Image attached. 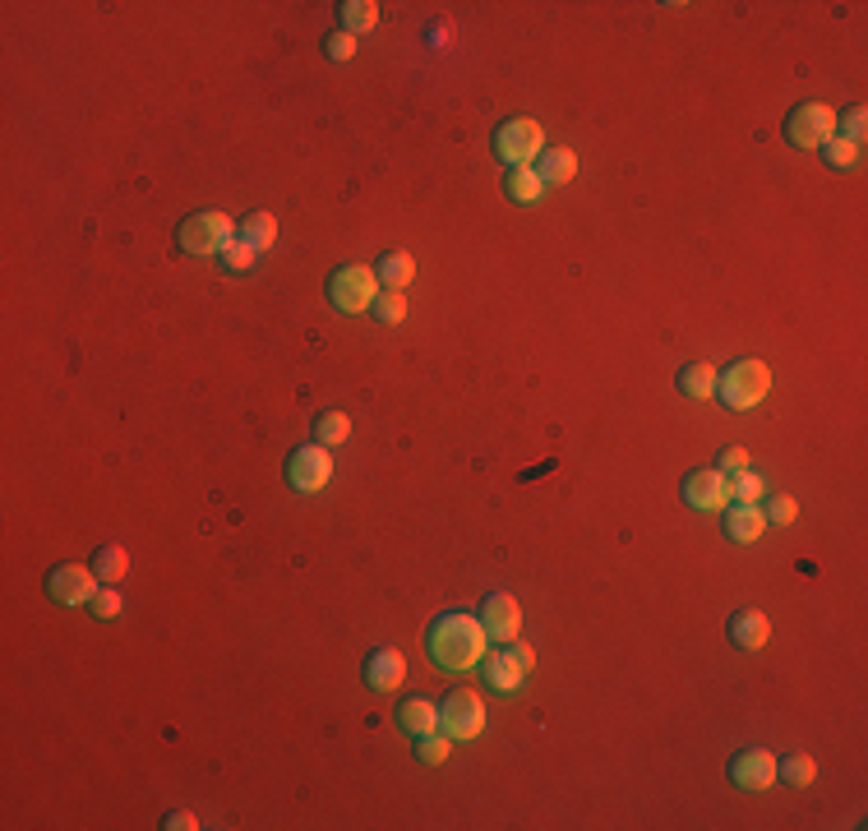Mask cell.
Returning a JSON list of instances; mask_svg holds the SVG:
<instances>
[{"mask_svg": "<svg viewBox=\"0 0 868 831\" xmlns=\"http://www.w3.org/2000/svg\"><path fill=\"white\" fill-rule=\"evenodd\" d=\"M485 647H490V638H485L481 619L462 615V610H448V615H439L430 624V633H425V651H430L434 665H444V670H471V665L485 661Z\"/></svg>", "mask_w": 868, "mask_h": 831, "instance_id": "6da1fadb", "label": "cell"}, {"mask_svg": "<svg viewBox=\"0 0 868 831\" xmlns=\"http://www.w3.org/2000/svg\"><path fill=\"white\" fill-rule=\"evenodd\" d=\"M231 241H236V222H231L222 208H204V213L185 217L181 227H176V245H181L185 254H194V259L222 254Z\"/></svg>", "mask_w": 868, "mask_h": 831, "instance_id": "7a4b0ae2", "label": "cell"}, {"mask_svg": "<svg viewBox=\"0 0 868 831\" xmlns=\"http://www.w3.org/2000/svg\"><path fill=\"white\" fill-rule=\"evenodd\" d=\"M767 393H772V370L762 361H735L725 374H716V398L735 411L758 407Z\"/></svg>", "mask_w": 868, "mask_h": 831, "instance_id": "3957f363", "label": "cell"}, {"mask_svg": "<svg viewBox=\"0 0 868 831\" xmlns=\"http://www.w3.org/2000/svg\"><path fill=\"white\" fill-rule=\"evenodd\" d=\"M328 301L338 305L342 314H361L379 301V273L370 264H342L338 273L328 277Z\"/></svg>", "mask_w": 868, "mask_h": 831, "instance_id": "277c9868", "label": "cell"}, {"mask_svg": "<svg viewBox=\"0 0 868 831\" xmlns=\"http://www.w3.org/2000/svg\"><path fill=\"white\" fill-rule=\"evenodd\" d=\"M545 153V130L531 116H513V121H499L495 130V157L508 171L513 167H531V157Z\"/></svg>", "mask_w": 868, "mask_h": 831, "instance_id": "5b68a950", "label": "cell"}, {"mask_svg": "<svg viewBox=\"0 0 868 831\" xmlns=\"http://www.w3.org/2000/svg\"><path fill=\"white\" fill-rule=\"evenodd\" d=\"M439 730H444L448 739H481L485 730V702L481 693H471V688H453L444 702H439Z\"/></svg>", "mask_w": 868, "mask_h": 831, "instance_id": "8992f818", "label": "cell"}, {"mask_svg": "<svg viewBox=\"0 0 868 831\" xmlns=\"http://www.w3.org/2000/svg\"><path fill=\"white\" fill-rule=\"evenodd\" d=\"M836 134V111L827 102H799L785 116V139L790 148H822Z\"/></svg>", "mask_w": 868, "mask_h": 831, "instance_id": "52a82bcc", "label": "cell"}, {"mask_svg": "<svg viewBox=\"0 0 868 831\" xmlns=\"http://www.w3.org/2000/svg\"><path fill=\"white\" fill-rule=\"evenodd\" d=\"M485 684L490 688H499V693H518L522 688V679H527V670L536 665V656H531V647L527 642H508V647H499L495 656H485Z\"/></svg>", "mask_w": 868, "mask_h": 831, "instance_id": "ba28073f", "label": "cell"}, {"mask_svg": "<svg viewBox=\"0 0 868 831\" xmlns=\"http://www.w3.org/2000/svg\"><path fill=\"white\" fill-rule=\"evenodd\" d=\"M328 481H333V458L324 444H305L287 458V485L296 494H319Z\"/></svg>", "mask_w": 868, "mask_h": 831, "instance_id": "9c48e42d", "label": "cell"}, {"mask_svg": "<svg viewBox=\"0 0 868 831\" xmlns=\"http://www.w3.org/2000/svg\"><path fill=\"white\" fill-rule=\"evenodd\" d=\"M47 596L56 605H88L97 596V573L84 564H56L47 573Z\"/></svg>", "mask_w": 868, "mask_h": 831, "instance_id": "30bf717a", "label": "cell"}, {"mask_svg": "<svg viewBox=\"0 0 868 831\" xmlns=\"http://www.w3.org/2000/svg\"><path fill=\"white\" fill-rule=\"evenodd\" d=\"M481 628H485V638L499 642V647H508V642L518 638V628H522V610L513 596H504V591H495V596H485L481 605Z\"/></svg>", "mask_w": 868, "mask_h": 831, "instance_id": "8fae6325", "label": "cell"}, {"mask_svg": "<svg viewBox=\"0 0 868 831\" xmlns=\"http://www.w3.org/2000/svg\"><path fill=\"white\" fill-rule=\"evenodd\" d=\"M684 504L698 508V513H721V508L730 504V476H721L716 467L693 471L684 481Z\"/></svg>", "mask_w": 868, "mask_h": 831, "instance_id": "7c38bea8", "label": "cell"}, {"mask_svg": "<svg viewBox=\"0 0 868 831\" xmlns=\"http://www.w3.org/2000/svg\"><path fill=\"white\" fill-rule=\"evenodd\" d=\"M730 781L739 790H748V795H758V790H767L776 781V758L767 748H744V753L730 758Z\"/></svg>", "mask_w": 868, "mask_h": 831, "instance_id": "4fadbf2b", "label": "cell"}, {"mask_svg": "<svg viewBox=\"0 0 868 831\" xmlns=\"http://www.w3.org/2000/svg\"><path fill=\"white\" fill-rule=\"evenodd\" d=\"M402 679H407V661H402L398 647H379L370 661H365V684H370L374 693H393Z\"/></svg>", "mask_w": 868, "mask_h": 831, "instance_id": "5bb4252c", "label": "cell"}, {"mask_svg": "<svg viewBox=\"0 0 868 831\" xmlns=\"http://www.w3.org/2000/svg\"><path fill=\"white\" fill-rule=\"evenodd\" d=\"M725 633H730L735 647L758 651V647H767V638H772V619L762 615V610H735L730 624H725Z\"/></svg>", "mask_w": 868, "mask_h": 831, "instance_id": "9a60e30c", "label": "cell"}, {"mask_svg": "<svg viewBox=\"0 0 868 831\" xmlns=\"http://www.w3.org/2000/svg\"><path fill=\"white\" fill-rule=\"evenodd\" d=\"M398 725L402 730H407V735H434V730H439V707H434L430 698H407L398 707Z\"/></svg>", "mask_w": 868, "mask_h": 831, "instance_id": "2e32d148", "label": "cell"}, {"mask_svg": "<svg viewBox=\"0 0 868 831\" xmlns=\"http://www.w3.org/2000/svg\"><path fill=\"white\" fill-rule=\"evenodd\" d=\"M762 531H767V518H762L758 504H735L730 508V518H725V536H730V541L748 545V541H758Z\"/></svg>", "mask_w": 868, "mask_h": 831, "instance_id": "e0dca14e", "label": "cell"}, {"mask_svg": "<svg viewBox=\"0 0 868 831\" xmlns=\"http://www.w3.org/2000/svg\"><path fill=\"white\" fill-rule=\"evenodd\" d=\"M536 176H541V185H568L578 176V157L568 148H545V157L536 162Z\"/></svg>", "mask_w": 868, "mask_h": 831, "instance_id": "ac0fdd59", "label": "cell"}, {"mask_svg": "<svg viewBox=\"0 0 868 831\" xmlns=\"http://www.w3.org/2000/svg\"><path fill=\"white\" fill-rule=\"evenodd\" d=\"M374 273H379V282H384L388 291H402L416 277V259H411L407 250H388L379 264H374Z\"/></svg>", "mask_w": 868, "mask_h": 831, "instance_id": "d6986e66", "label": "cell"}, {"mask_svg": "<svg viewBox=\"0 0 868 831\" xmlns=\"http://www.w3.org/2000/svg\"><path fill=\"white\" fill-rule=\"evenodd\" d=\"M679 393L684 398H693V402H707V398H716V370L712 365H684L679 370Z\"/></svg>", "mask_w": 868, "mask_h": 831, "instance_id": "ffe728a7", "label": "cell"}, {"mask_svg": "<svg viewBox=\"0 0 868 831\" xmlns=\"http://www.w3.org/2000/svg\"><path fill=\"white\" fill-rule=\"evenodd\" d=\"M504 194L513 204H536L545 194V185H541V176H536V167H513L504 176Z\"/></svg>", "mask_w": 868, "mask_h": 831, "instance_id": "44dd1931", "label": "cell"}, {"mask_svg": "<svg viewBox=\"0 0 868 831\" xmlns=\"http://www.w3.org/2000/svg\"><path fill=\"white\" fill-rule=\"evenodd\" d=\"M338 14H342V33H351V37L370 33L379 24V5L374 0H347V5H338Z\"/></svg>", "mask_w": 868, "mask_h": 831, "instance_id": "7402d4cb", "label": "cell"}, {"mask_svg": "<svg viewBox=\"0 0 868 831\" xmlns=\"http://www.w3.org/2000/svg\"><path fill=\"white\" fill-rule=\"evenodd\" d=\"M241 241L250 245V250H268V245L278 241V217L273 213H250L241 222Z\"/></svg>", "mask_w": 868, "mask_h": 831, "instance_id": "603a6c76", "label": "cell"}, {"mask_svg": "<svg viewBox=\"0 0 868 831\" xmlns=\"http://www.w3.org/2000/svg\"><path fill=\"white\" fill-rule=\"evenodd\" d=\"M813 776H818V762L808 758V753H790V758L776 762V781L795 785V790H804V785H813Z\"/></svg>", "mask_w": 868, "mask_h": 831, "instance_id": "cb8c5ba5", "label": "cell"}, {"mask_svg": "<svg viewBox=\"0 0 868 831\" xmlns=\"http://www.w3.org/2000/svg\"><path fill=\"white\" fill-rule=\"evenodd\" d=\"M93 573L102 582H121L125 573H130V554H125V545H102V550L93 554Z\"/></svg>", "mask_w": 868, "mask_h": 831, "instance_id": "d4e9b609", "label": "cell"}, {"mask_svg": "<svg viewBox=\"0 0 868 831\" xmlns=\"http://www.w3.org/2000/svg\"><path fill=\"white\" fill-rule=\"evenodd\" d=\"M314 439H319L324 448L347 444V439H351V416H347V411H324V416L314 421Z\"/></svg>", "mask_w": 868, "mask_h": 831, "instance_id": "484cf974", "label": "cell"}, {"mask_svg": "<svg viewBox=\"0 0 868 831\" xmlns=\"http://www.w3.org/2000/svg\"><path fill=\"white\" fill-rule=\"evenodd\" d=\"M762 494H767L762 476H753V471H739V476H730V499H735V504H758Z\"/></svg>", "mask_w": 868, "mask_h": 831, "instance_id": "4316f807", "label": "cell"}, {"mask_svg": "<svg viewBox=\"0 0 868 831\" xmlns=\"http://www.w3.org/2000/svg\"><path fill=\"white\" fill-rule=\"evenodd\" d=\"M448 748H453L448 735H421L416 739V758H421L425 767H439V762H448Z\"/></svg>", "mask_w": 868, "mask_h": 831, "instance_id": "83f0119b", "label": "cell"}, {"mask_svg": "<svg viewBox=\"0 0 868 831\" xmlns=\"http://www.w3.org/2000/svg\"><path fill=\"white\" fill-rule=\"evenodd\" d=\"M370 310H374V319H379V324H402V319H407V301H402V291H384Z\"/></svg>", "mask_w": 868, "mask_h": 831, "instance_id": "f1b7e54d", "label": "cell"}, {"mask_svg": "<svg viewBox=\"0 0 868 831\" xmlns=\"http://www.w3.org/2000/svg\"><path fill=\"white\" fill-rule=\"evenodd\" d=\"M254 254H259V250H250V245L236 236V241L222 250V268H227V273H250V268H254Z\"/></svg>", "mask_w": 868, "mask_h": 831, "instance_id": "f546056e", "label": "cell"}, {"mask_svg": "<svg viewBox=\"0 0 868 831\" xmlns=\"http://www.w3.org/2000/svg\"><path fill=\"white\" fill-rule=\"evenodd\" d=\"M822 153H827V167H855L859 162V148L850 144V139H841V134H832V139L822 144Z\"/></svg>", "mask_w": 868, "mask_h": 831, "instance_id": "4dcf8cb0", "label": "cell"}, {"mask_svg": "<svg viewBox=\"0 0 868 831\" xmlns=\"http://www.w3.org/2000/svg\"><path fill=\"white\" fill-rule=\"evenodd\" d=\"M795 499H790V494H772V499H767V513H762V518H767V527H790V522H795Z\"/></svg>", "mask_w": 868, "mask_h": 831, "instance_id": "1f68e13d", "label": "cell"}, {"mask_svg": "<svg viewBox=\"0 0 868 831\" xmlns=\"http://www.w3.org/2000/svg\"><path fill=\"white\" fill-rule=\"evenodd\" d=\"M836 125H841V139H850V144H864V130H868V111L864 107H850L845 116H836Z\"/></svg>", "mask_w": 868, "mask_h": 831, "instance_id": "d6a6232c", "label": "cell"}, {"mask_svg": "<svg viewBox=\"0 0 868 831\" xmlns=\"http://www.w3.org/2000/svg\"><path fill=\"white\" fill-rule=\"evenodd\" d=\"M88 610H93L97 619H116L125 610V601H121V591H111V587H102L93 596V601H88Z\"/></svg>", "mask_w": 868, "mask_h": 831, "instance_id": "836d02e7", "label": "cell"}, {"mask_svg": "<svg viewBox=\"0 0 868 831\" xmlns=\"http://www.w3.org/2000/svg\"><path fill=\"white\" fill-rule=\"evenodd\" d=\"M716 471H721V476H739V471H748V448L730 444L721 453V462H716Z\"/></svg>", "mask_w": 868, "mask_h": 831, "instance_id": "e575fe53", "label": "cell"}, {"mask_svg": "<svg viewBox=\"0 0 868 831\" xmlns=\"http://www.w3.org/2000/svg\"><path fill=\"white\" fill-rule=\"evenodd\" d=\"M324 51L333 56V61H351V56H356V37H351V33H333V37H324Z\"/></svg>", "mask_w": 868, "mask_h": 831, "instance_id": "d590c367", "label": "cell"}, {"mask_svg": "<svg viewBox=\"0 0 868 831\" xmlns=\"http://www.w3.org/2000/svg\"><path fill=\"white\" fill-rule=\"evenodd\" d=\"M167 827H171V831H194V827H199V818L181 808V813H167Z\"/></svg>", "mask_w": 868, "mask_h": 831, "instance_id": "8d00e7d4", "label": "cell"}]
</instances>
